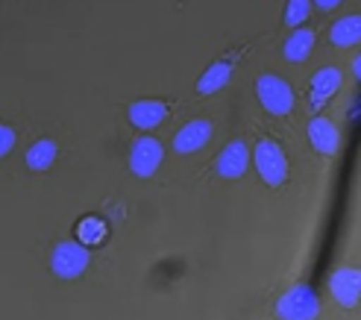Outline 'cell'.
Returning <instances> with one entry per match:
<instances>
[{
	"label": "cell",
	"mask_w": 361,
	"mask_h": 320,
	"mask_svg": "<svg viewBox=\"0 0 361 320\" xmlns=\"http://www.w3.org/2000/svg\"><path fill=\"white\" fill-rule=\"evenodd\" d=\"M329 42L335 47H353L361 42V15H344V18H338V21L332 24L329 30Z\"/></svg>",
	"instance_id": "obj_14"
},
{
	"label": "cell",
	"mask_w": 361,
	"mask_h": 320,
	"mask_svg": "<svg viewBox=\"0 0 361 320\" xmlns=\"http://www.w3.org/2000/svg\"><path fill=\"white\" fill-rule=\"evenodd\" d=\"M214 168H218V173L224 180H238V176H244L250 168V147L241 138L229 141V144L218 153V159H214Z\"/></svg>",
	"instance_id": "obj_7"
},
{
	"label": "cell",
	"mask_w": 361,
	"mask_h": 320,
	"mask_svg": "<svg viewBox=\"0 0 361 320\" xmlns=\"http://www.w3.org/2000/svg\"><path fill=\"white\" fill-rule=\"evenodd\" d=\"M353 70H355V80L361 82V56H358V59L353 62Z\"/></svg>",
	"instance_id": "obj_20"
},
{
	"label": "cell",
	"mask_w": 361,
	"mask_h": 320,
	"mask_svg": "<svg viewBox=\"0 0 361 320\" xmlns=\"http://www.w3.org/2000/svg\"><path fill=\"white\" fill-rule=\"evenodd\" d=\"M252 162H256L259 176L270 188H276L288 180V156L276 138H262L256 150H252Z\"/></svg>",
	"instance_id": "obj_1"
},
{
	"label": "cell",
	"mask_w": 361,
	"mask_h": 320,
	"mask_svg": "<svg viewBox=\"0 0 361 320\" xmlns=\"http://www.w3.org/2000/svg\"><path fill=\"white\" fill-rule=\"evenodd\" d=\"M341 88V70L338 68H320L309 82V100L312 109H320L323 103H329L335 97V92Z\"/></svg>",
	"instance_id": "obj_9"
},
{
	"label": "cell",
	"mask_w": 361,
	"mask_h": 320,
	"mask_svg": "<svg viewBox=\"0 0 361 320\" xmlns=\"http://www.w3.org/2000/svg\"><path fill=\"white\" fill-rule=\"evenodd\" d=\"M309 12H312V0H288L285 6V24L297 30L302 21H309Z\"/></svg>",
	"instance_id": "obj_17"
},
{
	"label": "cell",
	"mask_w": 361,
	"mask_h": 320,
	"mask_svg": "<svg viewBox=\"0 0 361 320\" xmlns=\"http://www.w3.org/2000/svg\"><path fill=\"white\" fill-rule=\"evenodd\" d=\"M15 138H18V133L4 123V127H0V156H9V153H12Z\"/></svg>",
	"instance_id": "obj_18"
},
{
	"label": "cell",
	"mask_w": 361,
	"mask_h": 320,
	"mask_svg": "<svg viewBox=\"0 0 361 320\" xmlns=\"http://www.w3.org/2000/svg\"><path fill=\"white\" fill-rule=\"evenodd\" d=\"M309 141H312V147L323 156H335L338 153V144H341V135H338V127L329 121V118H312L309 123Z\"/></svg>",
	"instance_id": "obj_10"
},
{
	"label": "cell",
	"mask_w": 361,
	"mask_h": 320,
	"mask_svg": "<svg viewBox=\"0 0 361 320\" xmlns=\"http://www.w3.org/2000/svg\"><path fill=\"white\" fill-rule=\"evenodd\" d=\"M168 118V103L161 100H138L130 106V121L138 130H153Z\"/></svg>",
	"instance_id": "obj_11"
},
{
	"label": "cell",
	"mask_w": 361,
	"mask_h": 320,
	"mask_svg": "<svg viewBox=\"0 0 361 320\" xmlns=\"http://www.w3.org/2000/svg\"><path fill=\"white\" fill-rule=\"evenodd\" d=\"M329 291L338 306L355 309L361 300V271L358 268H338L329 276Z\"/></svg>",
	"instance_id": "obj_6"
},
{
	"label": "cell",
	"mask_w": 361,
	"mask_h": 320,
	"mask_svg": "<svg viewBox=\"0 0 361 320\" xmlns=\"http://www.w3.org/2000/svg\"><path fill=\"white\" fill-rule=\"evenodd\" d=\"M312 50H314V32L309 27H297L282 44V53L288 62H305L312 56Z\"/></svg>",
	"instance_id": "obj_13"
},
{
	"label": "cell",
	"mask_w": 361,
	"mask_h": 320,
	"mask_svg": "<svg viewBox=\"0 0 361 320\" xmlns=\"http://www.w3.org/2000/svg\"><path fill=\"white\" fill-rule=\"evenodd\" d=\"M88 264H92V253L82 241H59L50 253V271L59 279H80Z\"/></svg>",
	"instance_id": "obj_2"
},
{
	"label": "cell",
	"mask_w": 361,
	"mask_h": 320,
	"mask_svg": "<svg viewBox=\"0 0 361 320\" xmlns=\"http://www.w3.org/2000/svg\"><path fill=\"white\" fill-rule=\"evenodd\" d=\"M56 153H59L56 141H53V138H39V141H35V144L27 150V168L35 171V173L50 171L53 162H56Z\"/></svg>",
	"instance_id": "obj_15"
},
{
	"label": "cell",
	"mask_w": 361,
	"mask_h": 320,
	"mask_svg": "<svg viewBox=\"0 0 361 320\" xmlns=\"http://www.w3.org/2000/svg\"><path fill=\"white\" fill-rule=\"evenodd\" d=\"M212 133H214L212 121H206V118H197V121L185 123V127L173 135V150H176V153H183V156L197 153V150H203V147L209 144Z\"/></svg>",
	"instance_id": "obj_8"
},
{
	"label": "cell",
	"mask_w": 361,
	"mask_h": 320,
	"mask_svg": "<svg viewBox=\"0 0 361 320\" xmlns=\"http://www.w3.org/2000/svg\"><path fill=\"white\" fill-rule=\"evenodd\" d=\"M232 70H235V68H232V62H229V59H218L212 68H206V74H203L200 80H197V94H200V97H212V94H218L221 88L232 80Z\"/></svg>",
	"instance_id": "obj_12"
},
{
	"label": "cell",
	"mask_w": 361,
	"mask_h": 320,
	"mask_svg": "<svg viewBox=\"0 0 361 320\" xmlns=\"http://www.w3.org/2000/svg\"><path fill=\"white\" fill-rule=\"evenodd\" d=\"M320 312V303H317V294L312 285H294V288H288L282 297H279V303H276V314L282 320H314Z\"/></svg>",
	"instance_id": "obj_3"
},
{
	"label": "cell",
	"mask_w": 361,
	"mask_h": 320,
	"mask_svg": "<svg viewBox=\"0 0 361 320\" xmlns=\"http://www.w3.org/2000/svg\"><path fill=\"white\" fill-rule=\"evenodd\" d=\"M161 159H165V147H161V141L153 138V135H141L130 147V171L135 176H141V180H150V176L159 171Z\"/></svg>",
	"instance_id": "obj_5"
},
{
	"label": "cell",
	"mask_w": 361,
	"mask_h": 320,
	"mask_svg": "<svg viewBox=\"0 0 361 320\" xmlns=\"http://www.w3.org/2000/svg\"><path fill=\"white\" fill-rule=\"evenodd\" d=\"M341 4H344V0H314V6L323 9V12H332V9L341 6Z\"/></svg>",
	"instance_id": "obj_19"
},
{
	"label": "cell",
	"mask_w": 361,
	"mask_h": 320,
	"mask_svg": "<svg viewBox=\"0 0 361 320\" xmlns=\"http://www.w3.org/2000/svg\"><path fill=\"white\" fill-rule=\"evenodd\" d=\"M256 94H259V103L264 106V112L270 115H288L294 109V92L282 77L276 74H264L259 77L256 82Z\"/></svg>",
	"instance_id": "obj_4"
},
{
	"label": "cell",
	"mask_w": 361,
	"mask_h": 320,
	"mask_svg": "<svg viewBox=\"0 0 361 320\" xmlns=\"http://www.w3.org/2000/svg\"><path fill=\"white\" fill-rule=\"evenodd\" d=\"M106 233H109V226H106V221H100V218H82L80 223H77V238L82 241V244H103L106 241Z\"/></svg>",
	"instance_id": "obj_16"
}]
</instances>
